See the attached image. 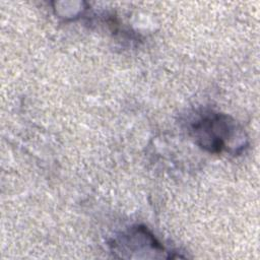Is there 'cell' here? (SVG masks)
Segmentation results:
<instances>
[{
    "label": "cell",
    "mask_w": 260,
    "mask_h": 260,
    "mask_svg": "<svg viewBox=\"0 0 260 260\" xmlns=\"http://www.w3.org/2000/svg\"><path fill=\"white\" fill-rule=\"evenodd\" d=\"M236 122L224 114L207 112L198 117L191 125V134L196 143L212 153H220L232 147L237 137Z\"/></svg>",
    "instance_id": "cell-1"
}]
</instances>
